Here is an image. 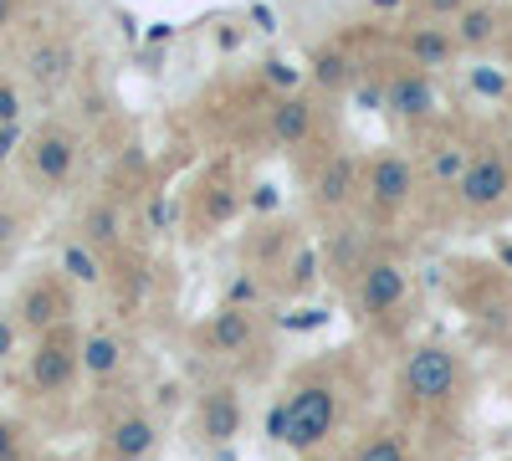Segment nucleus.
Listing matches in <instances>:
<instances>
[{
	"instance_id": "19",
	"label": "nucleus",
	"mask_w": 512,
	"mask_h": 461,
	"mask_svg": "<svg viewBox=\"0 0 512 461\" xmlns=\"http://www.w3.org/2000/svg\"><path fill=\"white\" fill-rule=\"evenodd\" d=\"M323 251H328L323 262H328V277H333V282H338V277H349V282H354V277L364 272V262H369V241H364L359 226H333Z\"/></svg>"
},
{
	"instance_id": "13",
	"label": "nucleus",
	"mask_w": 512,
	"mask_h": 461,
	"mask_svg": "<svg viewBox=\"0 0 512 461\" xmlns=\"http://www.w3.org/2000/svg\"><path fill=\"white\" fill-rule=\"evenodd\" d=\"M502 26H507V16H502L497 0H466V6L451 16L456 52H466V57H482V52H492L497 41H502Z\"/></svg>"
},
{
	"instance_id": "17",
	"label": "nucleus",
	"mask_w": 512,
	"mask_h": 461,
	"mask_svg": "<svg viewBox=\"0 0 512 461\" xmlns=\"http://www.w3.org/2000/svg\"><path fill=\"white\" fill-rule=\"evenodd\" d=\"M400 52H405L410 67L436 72V67H446V62L456 57V36H451V26H441V21H420V26H410V31L400 36Z\"/></svg>"
},
{
	"instance_id": "32",
	"label": "nucleus",
	"mask_w": 512,
	"mask_h": 461,
	"mask_svg": "<svg viewBox=\"0 0 512 461\" xmlns=\"http://www.w3.org/2000/svg\"><path fill=\"white\" fill-rule=\"evenodd\" d=\"M251 298H262V282H256V277H236V282H231V298H226V303L246 308Z\"/></svg>"
},
{
	"instance_id": "37",
	"label": "nucleus",
	"mask_w": 512,
	"mask_h": 461,
	"mask_svg": "<svg viewBox=\"0 0 512 461\" xmlns=\"http://www.w3.org/2000/svg\"><path fill=\"white\" fill-rule=\"evenodd\" d=\"M405 0H369V11H400Z\"/></svg>"
},
{
	"instance_id": "2",
	"label": "nucleus",
	"mask_w": 512,
	"mask_h": 461,
	"mask_svg": "<svg viewBox=\"0 0 512 461\" xmlns=\"http://www.w3.org/2000/svg\"><path fill=\"white\" fill-rule=\"evenodd\" d=\"M420 195V164L400 149H374L364 159V211L369 221H395L405 216Z\"/></svg>"
},
{
	"instance_id": "22",
	"label": "nucleus",
	"mask_w": 512,
	"mask_h": 461,
	"mask_svg": "<svg viewBox=\"0 0 512 461\" xmlns=\"http://www.w3.org/2000/svg\"><path fill=\"white\" fill-rule=\"evenodd\" d=\"M359 77H364V67H359L344 47H323V52L313 57V82H318L323 93H349Z\"/></svg>"
},
{
	"instance_id": "18",
	"label": "nucleus",
	"mask_w": 512,
	"mask_h": 461,
	"mask_svg": "<svg viewBox=\"0 0 512 461\" xmlns=\"http://www.w3.org/2000/svg\"><path fill=\"white\" fill-rule=\"evenodd\" d=\"M241 426H246V410H241V395H236L231 385L210 390V395L200 400V436H205V441L226 446V441L241 436Z\"/></svg>"
},
{
	"instance_id": "29",
	"label": "nucleus",
	"mask_w": 512,
	"mask_h": 461,
	"mask_svg": "<svg viewBox=\"0 0 512 461\" xmlns=\"http://www.w3.org/2000/svg\"><path fill=\"white\" fill-rule=\"evenodd\" d=\"M16 349H21V323L16 313H0V364L16 359Z\"/></svg>"
},
{
	"instance_id": "28",
	"label": "nucleus",
	"mask_w": 512,
	"mask_h": 461,
	"mask_svg": "<svg viewBox=\"0 0 512 461\" xmlns=\"http://www.w3.org/2000/svg\"><path fill=\"white\" fill-rule=\"evenodd\" d=\"M21 108H26L21 88H16L11 77H0V123H21Z\"/></svg>"
},
{
	"instance_id": "36",
	"label": "nucleus",
	"mask_w": 512,
	"mask_h": 461,
	"mask_svg": "<svg viewBox=\"0 0 512 461\" xmlns=\"http://www.w3.org/2000/svg\"><path fill=\"white\" fill-rule=\"evenodd\" d=\"M251 21L262 26V31H272V11H267V6H256V11H251Z\"/></svg>"
},
{
	"instance_id": "6",
	"label": "nucleus",
	"mask_w": 512,
	"mask_h": 461,
	"mask_svg": "<svg viewBox=\"0 0 512 461\" xmlns=\"http://www.w3.org/2000/svg\"><path fill=\"white\" fill-rule=\"evenodd\" d=\"M26 175L31 185L41 190H62L77 170V154H82V139L67 129V123H41V129L26 139Z\"/></svg>"
},
{
	"instance_id": "12",
	"label": "nucleus",
	"mask_w": 512,
	"mask_h": 461,
	"mask_svg": "<svg viewBox=\"0 0 512 461\" xmlns=\"http://www.w3.org/2000/svg\"><path fill=\"white\" fill-rule=\"evenodd\" d=\"M359 195H364V159H354V154H328V159L318 164V175H313V200L323 205V211L344 216Z\"/></svg>"
},
{
	"instance_id": "20",
	"label": "nucleus",
	"mask_w": 512,
	"mask_h": 461,
	"mask_svg": "<svg viewBox=\"0 0 512 461\" xmlns=\"http://www.w3.org/2000/svg\"><path fill=\"white\" fill-rule=\"evenodd\" d=\"M123 359H128V349H123V339L118 333H82V374H88V380H113V374L123 369Z\"/></svg>"
},
{
	"instance_id": "30",
	"label": "nucleus",
	"mask_w": 512,
	"mask_h": 461,
	"mask_svg": "<svg viewBox=\"0 0 512 461\" xmlns=\"http://www.w3.org/2000/svg\"><path fill=\"white\" fill-rule=\"evenodd\" d=\"M21 231H26L21 211H11V205H0V251H11V246L21 241Z\"/></svg>"
},
{
	"instance_id": "1",
	"label": "nucleus",
	"mask_w": 512,
	"mask_h": 461,
	"mask_svg": "<svg viewBox=\"0 0 512 461\" xmlns=\"http://www.w3.org/2000/svg\"><path fill=\"white\" fill-rule=\"evenodd\" d=\"M338 421H344V385L328 369H308L287 395H282V446L297 456H313L333 441Z\"/></svg>"
},
{
	"instance_id": "23",
	"label": "nucleus",
	"mask_w": 512,
	"mask_h": 461,
	"mask_svg": "<svg viewBox=\"0 0 512 461\" xmlns=\"http://www.w3.org/2000/svg\"><path fill=\"white\" fill-rule=\"evenodd\" d=\"M57 272H62L67 282H77V287H98V282H103V251L88 246L82 236H72V241L62 246V257H57Z\"/></svg>"
},
{
	"instance_id": "7",
	"label": "nucleus",
	"mask_w": 512,
	"mask_h": 461,
	"mask_svg": "<svg viewBox=\"0 0 512 461\" xmlns=\"http://www.w3.org/2000/svg\"><path fill=\"white\" fill-rule=\"evenodd\" d=\"M16 323H21V333H52V328H67L72 323V282L62 277V272H41V277H31L21 292H16Z\"/></svg>"
},
{
	"instance_id": "34",
	"label": "nucleus",
	"mask_w": 512,
	"mask_h": 461,
	"mask_svg": "<svg viewBox=\"0 0 512 461\" xmlns=\"http://www.w3.org/2000/svg\"><path fill=\"white\" fill-rule=\"evenodd\" d=\"M16 16H21V0H0V31H11Z\"/></svg>"
},
{
	"instance_id": "8",
	"label": "nucleus",
	"mask_w": 512,
	"mask_h": 461,
	"mask_svg": "<svg viewBox=\"0 0 512 461\" xmlns=\"http://www.w3.org/2000/svg\"><path fill=\"white\" fill-rule=\"evenodd\" d=\"M405 292H410V277L395 257H369L364 272L354 277V308L364 318H390L405 303Z\"/></svg>"
},
{
	"instance_id": "31",
	"label": "nucleus",
	"mask_w": 512,
	"mask_h": 461,
	"mask_svg": "<svg viewBox=\"0 0 512 461\" xmlns=\"http://www.w3.org/2000/svg\"><path fill=\"white\" fill-rule=\"evenodd\" d=\"M26 149V134H21V123H0V164H11L16 154Z\"/></svg>"
},
{
	"instance_id": "3",
	"label": "nucleus",
	"mask_w": 512,
	"mask_h": 461,
	"mask_svg": "<svg viewBox=\"0 0 512 461\" xmlns=\"http://www.w3.org/2000/svg\"><path fill=\"white\" fill-rule=\"evenodd\" d=\"M461 390V364L446 344H415L400 364V395L415 410H446Z\"/></svg>"
},
{
	"instance_id": "11",
	"label": "nucleus",
	"mask_w": 512,
	"mask_h": 461,
	"mask_svg": "<svg viewBox=\"0 0 512 461\" xmlns=\"http://www.w3.org/2000/svg\"><path fill=\"white\" fill-rule=\"evenodd\" d=\"M195 339H200L205 354H216V359H241V354H251V344H256V318H251V308L221 303L216 313L200 323Z\"/></svg>"
},
{
	"instance_id": "15",
	"label": "nucleus",
	"mask_w": 512,
	"mask_h": 461,
	"mask_svg": "<svg viewBox=\"0 0 512 461\" xmlns=\"http://www.w3.org/2000/svg\"><path fill=\"white\" fill-rule=\"evenodd\" d=\"M267 129L282 149H308L318 139V103L303 98V93H282L267 108Z\"/></svg>"
},
{
	"instance_id": "25",
	"label": "nucleus",
	"mask_w": 512,
	"mask_h": 461,
	"mask_svg": "<svg viewBox=\"0 0 512 461\" xmlns=\"http://www.w3.org/2000/svg\"><path fill=\"white\" fill-rule=\"evenodd\" d=\"M472 93H482V98H492V103H502V98H512V77L502 72V67H472Z\"/></svg>"
},
{
	"instance_id": "21",
	"label": "nucleus",
	"mask_w": 512,
	"mask_h": 461,
	"mask_svg": "<svg viewBox=\"0 0 512 461\" xmlns=\"http://www.w3.org/2000/svg\"><path fill=\"white\" fill-rule=\"evenodd\" d=\"M77 236L88 246H98V251H113L123 241V211L113 200H93L88 211H82V221H77Z\"/></svg>"
},
{
	"instance_id": "5",
	"label": "nucleus",
	"mask_w": 512,
	"mask_h": 461,
	"mask_svg": "<svg viewBox=\"0 0 512 461\" xmlns=\"http://www.w3.org/2000/svg\"><path fill=\"white\" fill-rule=\"evenodd\" d=\"M77 374H82V339H77V333L72 328L41 333L31 359H26V385L36 395H67Z\"/></svg>"
},
{
	"instance_id": "33",
	"label": "nucleus",
	"mask_w": 512,
	"mask_h": 461,
	"mask_svg": "<svg viewBox=\"0 0 512 461\" xmlns=\"http://www.w3.org/2000/svg\"><path fill=\"white\" fill-rule=\"evenodd\" d=\"M461 6H466V0H425V11H431V21H451Z\"/></svg>"
},
{
	"instance_id": "9",
	"label": "nucleus",
	"mask_w": 512,
	"mask_h": 461,
	"mask_svg": "<svg viewBox=\"0 0 512 461\" xmlns=\"http://www.w3.org/2000/svg\"><path fill=\"white\" fill-rule=\"evenodd\" d=\"M21 72H26V82H31L41 98H57L67 82L77 77L72 41H67V36H41V41H31L26 57H21Z\"/></svg>"
},
{
	"instance_id": "26",
	"label": "nucleus",
	"mask_w": 512,
	"mask_h": 461,
	"mask_svg": "<svg viewBox=\"0 0 512 461\" xmlns=\"http://www.w3.org/2000/svg\"><path fill=\"white\" fill-rule=\"evenodd\" d=\"M0 461H26V431L11 415H0Z\"/></svg>"
},
{
	"instance_id": "39",
	"label": "nucleus",
	"mask_w": 512,
	"mask_h": 461,
	"mask_svg": "<svg viewBox=\"0 0 512 461\" xmlns=\"http://www.w3.org/2000/svg\"><path fill=\"white\" fill-rule=\"evenodd\" d=\"M303 461H338V456H328V451H313V456H303Z\"/></svg>"
},
{
	"instance_id": "16",
	"label": "nucleus",
	"mask_w": 512,
	"mask_h": 461,
	"mask_svg": "<svg viewBox=\"0 0 512 461\" xmlns=\"http://www.w3.org/2000/svg\"><path fill=\"white\" fill-rule=\"evenodd\" d=\"M466 159H472V144L456 134H441L431 149H420V185H436V190L456 195V185L466 175Z\"/></svg>"
},
{
	"instance_id": "10",
	"label": "nucleus",
	"mask_w": 512,
	"mask_h": 461,
	"mask_svg": "<svg viewBox=\"0 0 512 461\" xmlns=\"http://www.w3.org/2000/svg\"><path fill=\"white\" fill-rule=\"evenodd\" d=\"M384 113L390 118H405V123H425L436 118V82L425 67H395L384 72Z\"/></svg>"
},
{
	"instance_id": "35",
	"label": "nucleus",
	"mask_w": 512,
	"mask_h": 461,
	"mask_svg": "<svg viewBox=\"0 0 512 461\" xmlns=\"http://www.w3.org/2000/svg\"><path fill=\"white\" fill-rule=\"evenodd\" d=\"M251 205H256V211H272V205H277V195L262 185V195H251Z\"/></svg>"
},
{
	"instance_id": "27",
	"label": "nucleus",
	"mask_w": 512,
	"mask_h": 461,
	"mask_svg": "<svg viewBox=\"0 0 512 461\" xmlns=\"http://www.w3.org/2000/svg\"><path fill=\"white\" fill-rule=\"evenodd\" d=\"M287 272H292L287 282H292L297 292H303V287H313V272H318V251H313V246H308V251H297V257H292V267H287Z\"/></svg>"
},
{
	"instance_id": "4",
	"label": "nucleus",
	"mask_w": 512,
	"mask_h": 461,
	"mask_svg": "<svg viewBox=\"0 0 512 461\" xmlns=\"http://www.w3.org/2000/svg\"><path fill=\"white\" fill-rule=\"evenodd\" d=\"M512 200V154L507 144H472L466 175L456 185V205L466 216H492Z\"/></svg>"
},
{
	"instance_id": "41",
	"label": "nucleus",
	"mask_w": 512,
	"mask_h": 461,
	"mask_svg": "<svg viewBox=\"0 0 512 461\" xmlns=\"http://www.w3.org/2000/svg\"><path fill=\"white\" fill-rule=\"evenodd\" d=\"M507 108H512V98H507Z\"/></svg>"
},
{
	"instance_id": "14",
	"label": "nucleus",
	"mask_w": 512,
	"mask_h": 461,
	"mask_svg": "<svg viewBox=\"0 0 512 461\" xmlns=\"http://www.w3.org/2000/svg\"><path fill=\"white\" fill-rule=\"evenodd\" d=\"M108 461H149L159 451V421L149 410H123L113 415V426L103 431Z\"/></svg>"
},
{
	"instance_id": "40",
	"label": "nucleus",
	"mask_w": 512,
	"mask_h": 461,
	"mask_svg": "<svg viewBox=\"0 0 512 461\" xmlns=\"http://www.w3.org/2000/svg\"><path fill=\"white\" fill-rule=\"evenodd\" d=\"M502 262H512V246H502Z\"/></svg>"
},
{
	"instance_id": "24",
	"label": "nucleus",
	"mask_w": 512,
	"mask_h": 461,
	"mask_svg": "<svg viewBox=\"0 0 512 461\" xmlns=\"http://www.w3.org/2000/svg\"><path fill=\"white\" fill-rule=\"evenodd\" d=\"M349 461H410V441L395 426H379L349 451Z\"/></svg>"
},
{
	"instance_id": "38",
	"label": "nucleus",
	"mask_w": 512,
	"mask_h": 461,
	"mask_svg": "<svg viewBox=\"0 0 512 461\" xmlns=\"http://www.w3.org/2000/svg\"><path fill=\"white\" fill-rule=\"evenodd\" d=\"M502 41H507V52H512V16H507V26H502Z\"/></svg>"
}]
</instances>
